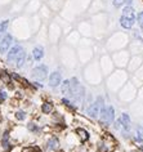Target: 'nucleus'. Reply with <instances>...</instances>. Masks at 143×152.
Returning a JSON list of instances; mask_svg holds the SVG:
<instances>
[{"label":"nucleus","instance_id":"nucleus-3","mask_svg":"<svg viewBox=\"0 0 143 152\" xmlns=\"http://www.w3.org/2000/svg\"><path fill=\"white\" fill-rule=\"evenodd\" d=\"M99 115H101V120L103 124L110 125L111 123H114L115 120V111L112 107H101L99 110Z\"/></svg>","mask_w":143,"mask_h":152},{"label":"nucleus","instance_id":"nucleus-12","mask_svg":"<svg viewBox=\"0 0 143 152\" xmlns=\"http://www.w3.org/2000/svg\"><path fill=\"white\" fill-rule=\"evenodd\" d=\"M40 111H41V114H44V115H50L52 112L54 111L53 103L49 101L43 102V103H41V107H40Z\"/></svg>","mask_w":143,"mask_h":152},{"label":"nucleus","instance_id":"nucleus-22","mask_svg":"<svg viewBox=\"0 0 143 152\" xmlns=\"http://www.w3.org/2000/svg\"><path fill=\"white\" fill-rule=\"evenodd\" d=\"M8 99V92H5V90L0 89V104L5 103Z\"/></svg>","mask_w":143,"mask_h":152},{"label":"nucleus","instance_id":"nucleus-13","mask_svg":"<svg viewBox=\"0 0 143 152\" xmlns=\"http://www.w3.org/2000/svg\"><path fill=\"white\" fill-rule=\"evenodd\" d=\"M26 61H27V54H26V50H23L20 56L17 57V59H16V62L13 66H14L16 68H22L25 65H26Z\"/></svg>","mask_w":143,"mask_h":152},{"label":"nucleus","instance_id":"nucleus-28","mask_svg":"<svg viewBox=\"0 0 143 152\" xmlns=\"http://www.w3.org/2000/svg\"><path fill=\"white\" fill-rule=\"evenodd\" d=\"M139 150H141V151H143V146H139Z\"/></svg>","mask_w":143,"mask_h":152},{"label":"nucleus","instance_id":"nucleus-21","mask_svg":"<svg viewBox=\"0 0 143 152\" xmlns=\"http://www.w3.org/2000/svg\"><path fill=\"white\" fill-rule=\"evenodd\" d=\"M123 16H134V9L131 5H126L123 10Z\"/></svg>","mask_w":143,"mask_h":152},{"label":"nucleus","instance_id":"nucleus-10","mask_svg":"<svg viewBox=\"0 0 143 152\" xmlns=\"http://www.w3.org/2000/svg\"><path fill=\"white\" fill-rule=\"evenodd\" d=\"M101 107H103V106H102V104H101L98 101L94 102V103H92L89 107H88V115H89L90 117H98Z\"/></svg>","mask_w":143,"mask_h":152},{"label":"nucleus","instance_id":"nucleus-11","mask_svg":"<svg viewBox=\"0 0 143 152\" xmlns=\"http://www.w3.org/2000/svg\"><path fill=\"white\" fill-rule=\"evenodd\" d=\"M44 56H45V50H44V48L41 45H37L32 49V59L34 61L39 62L44 58Z\"/></svg>","mask_w":143,"mask_h":152},{"label":"nucleus","instance_id":"nucleus-4","mask_svg":"<svg viewBox=\"0 0 143 152\" xmlns=\"http://www.w3.org/2000/svg\"><path fill=\"white\" fill-rule=\"evenodd\" d=\"M0 147H1L3 152H10L13 150V143L12 139H10V132L8 129H5L1 134V138H0Z\"/></svg>","mask_w":143,"mask_h":152},{"label":"nucleus","instance_id":"nucleus-9","mask_svg":"<svg viewBox=\"0 0 143 152\" xmlns=\"http://www.w3.org/2000/svg\"><path fill=\"white\" fill-rule=\"evenodd\" d=\"M136 22V16H121L120 18V25L124 29H131Z\"/></svg>","mask_w":143,"mask_h":152},{"label":"nucleus","instance_id":"nucleus-2","mask_svg":"<svg viewBox=\"0 0 143 152\" xmlns=\"http://www.w3.org/2000/svg\"><path fill=\"white\" fill-rule=\"evenodd\" d=\"M25 50V48L21 45V44H16V45H12L10 46V49L8 50V53L5 54V59H7V63H9V65H14L16 59H17V57L20 56L22 52Z\"/></svg>","mask_w":143,"mask_h":152},{"label":"nucleus","instance_id":"nucleus-1","mask_svg":"<svg viewBox=\"0 0 143 152\" xmlns=\"http://www.w3.org/2000/svg\"><path fill=\"white\" fill-rule=\"evenodd\" d=\"M48 74H49V68L46 65H37L35 66L31 70V76L35 81H45L48 79Z\"/></svg>","mask_w":143,"mask_h":152},{"label":"nucleus","instance_id":"nucleus-7","mask_svg":"<svg viewBox=\"0 0 143 152\" xmlns=\"http://www.w3.org/2000/svg\"><path fill=\"white\" fill-rule=\"evenodd\" d=\"M0 82H3V84L7 88H9V89H13V88H14V85H13L14 81H13L12 76H10V72L7 70H0Z\"/></svg>","mask_w":143,"mask_h":152},{"label":"nucleus","instance_id":"nucleus-15","mask_svg":"<svg viewBox=\"0 0 143 152\" xmlns=\"http://www.w3.org/2000/svg\"><path fill=\"white\" fill-rule=\"evenodd\" d=\"M27 130L32 134H40L41 133V128L39 126V124L34 123V121H30L27 123Z\"/></svg>","mask_w":143,"mask_h":152},{"label":"nucleus","instance_id":"nucleus-17","mask_svg":"<svg viewBox=\"0 0 143 152\" xmlns=\"http://www.w3.org/2000/svg\"><path fill=\"white\" fill-rule=\"evenodd\" d=\"M8 26H9V19H4V21L0 22V39L7 34Z\"/></svg>","mask_w":143,"mask_h":152},{"label":"nucleus","instance_id":"nucleus-20","mask_svg":"<svg viewBox=\"0 0 143 152\" xmlns=\"http://www.w3.org/2000/svg\"><path fill=\"white\" fill-rule=\"evenodd\" d=\"M61 103L63 104V106L67 107L68 110H71V111H75V110H76V106H75V104H72V102H71L68 98H62Z\"/></svg>","mask_w":143,"mask_h":152},{"label":"nucleus","instance_id":"nucleus-8","mask_svg":"<svg viewBox=\"0 0 143 152\" xmlns=\"http://www.w3.org/2000/svg\"><path fill=\"white\" fill-rule=\"evenodd\" d=\"M59 148V139L56 135H52L45 142V151H56Z\"/></svg>","mask_w":143,"mask_h":152},{"label":"nucleus","instance_id":"nucleus-6","mask_svg":"<svg viewBox=\"0 0 143 152\" xmlns=\"http://www.w3.org/2000/svg\"><path fill=\"white\" fill-rule=\"evenodd\" d=\"M62 82V74L59 71H53L50 72V75L48 76V85L50 88H58Z\"/></svg>","mask_w":143,"mask_h":152},{"label":"nucleus","instance_id":"nucleus-18","mask_svg":"<svg viewBox=\"0 0 143 152\" xmlns=\"http://www.w3.org/2000/svg\"><path fill=\"white\" fill-rule=\"evenodd\" d=\"M59 87H61V92L63 93V94H68V92H70V89H71L70 80H65V81L62 80V82H61Z\"/></svg>","mask_w":143,"mask_h":152},{"label":"nucleus","instance_id":"nucleus-5","mask_svg":"<svg viewBox=\"0 0 143 152\" xmlns=\"http://www.w3.org/2000/svg\"><path fill=\"white\" fill-rule=\"evenodd\" d=\"M12 45H13V36L10 34H5L0 39V56H5Z\"/></svg>","mask_w":143,"mask_h":152},{"label":"nucleus","instance_id":"nucleus-26","mask_svg":"<svg viewBox=\"0 0 143 152\" xmlns=\"http://www.w3.org/2000/svg\"><path fill=\"white\" fill-rule=\"evenodd\" d=\"M124 3H125V0H112V4H114V7H116V8L121 7Z\"/></svg>","mask_w":143,"mask_h":152},{"label":"nucleus","instance_id":"nucleus-14","mask_svg":"<svg viewBox=\"0 0 143 152\" xmlns=\"http://www.w3.org/2000/svg\"><path fill=\"white\" fill-rule=\"evenodd\" d=\"M119 121H120V125L124 126V129H126V130H129V129H130L131 123H130V117H129L128 114H123L121 117L119 119Z\"/></svg>","mask_w":143,"mask_h":152},{"label":"nucleus","instance_id":"nucleus-27","mask_svg":"<svg viewBox=\"0 0 143 152\" xmlns=\"http://www.w3.org/2000/svg\"><path fill=\"white\" fill-rule=\"evenodd\" d=\"M131 3H133V0H125V4L126 5H131Z\"/></svg>","mask_w":143,"mask_h":152},{"label":"nucleus","instance_id":"nucleus-24","mask_svg":"<svg viewBox=\"0 0 143 152\" xmlns=\"http://www.w3.org/2000/svg\"><path fill=\"white\" fill-rule=\"evenodd\" d=\"M98 152H107V146L104 142L98 143Z\"/></svg>","mask_w":143,"mask_h":152},{"label":"nucleus","instance_id":"nucleus-16","mask_svg":"<svg viewBox=\"0 0 143 152\" xmlns=\"http://www.w3.org/2000/svg\"><path fill=\"white\" fill-rule=\"evenodd\" d=\"M76 134L79 135V138L81 139V142H86V140L89 139V133H88L85 129L78 128V129H76Z\"/></svg>","mask_w":143,"mask_h":152},{"label":"nucleus","instance_id":"nucleus-23","mask_svg":"<svg viewBox=\"0 0 143 152\" xmlns=\"http://www.w3.org/2000/svg\"><path fill=\"white\" fill-rule=\"evenodd\" d=\"M136 139L138 140V142H143V128L142 126H138L137 128V137Z\"/></svg>","mask_w":143,"mask_h":152},{"label":"nucleus","instance_id":"nucleus-19","mask_svg":"<svg viewBox=\"0 0 143 152\" xmlns=\"http://www.w3.org/2000/svg\"><path fill=\"white\" fill-rule=\"evenodd\" d=\"M14 119L17 121H25L27 119V114L26 111H23V110H18V111H16L14 114Z\"/></svg>","mask_w":143,"mask_h":152},{"label":"nucleus","instance_id":"nucleus-25","mask_svg":"<svg viewBox=\"0 0 143 152\" xmlns=\"http://www.w3.org/2000/svg\"><path fill=\"white\" fill-rule=\"evenodd\" d=\"M137 19H138V23H139V26H141V29L143 30V12L138 13V17H137Z\"/></svg>","mask_w":143,"mask_h":152},{"label":"nucleus","instance_id":"nucleus-29","mask_svg":"<svg viewBox=\"0 0 143 152\" xmlns=\"http://www.w3.org/2000/svg\"><path fill=\"white\" fill-rule=\"evenodd\" d=\"M0 70H1V68H0Z\"/></svg>","mask_w":143,"mask_h":152}]
</instances>
